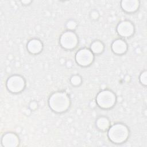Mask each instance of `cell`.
Returning a JSON list of instances; mask_svg holds the SVG:
<instances>
[{"mask_svg": "<svg viewBox=\"0 0 147 147\" xmlns=\"http://www.w3.org/2000/svg\"><path fill=\"white\" fill-rule=\"evenodd\" d=\"M71 103L70 97L65 91H56L51 95L48 99L49 108L56 113H63L67 111L69 108Z\"/></svg>", "mask_w": 147, "mask_h": 147, "instance_id": "1", "label": "cell"}, {"mask_svg": "<svg viewBox=\"0 0 147 147\" xmlns=\"http://www.w3.org/2000/svg\"><path fill=\"white\" fill-rule=\"evenodd\" d=\"M107 131L109 140L115 144H121L125 142L130 134L127 126L120 122L110 125Z\"/></svg>", "mask_w": 147, "mask_h": 147, "instance_id": "2", "label": "cell"}, {"mask_svg": "<svg viewBox=\"0 0 147 147\" xmlns=\"http://www.w3.org/2000/svg\"><path fill=\"white\" fill-rule=\"evenodd\" d=\"M116 102V95L110 90H102L98 93L96 96V103L102 109H111L114 106Z\"/></svg>", "mask_w": 147, "mask_h": 147, "instance_id": "3", "label": "cell"}, {"mask_svg": "<svg viewBox=\"0 0 147 147\" xmlns=\"http://www.w3.org/2000/svg\"><path fill=\"white\" fill-rule=\"evenodd\" d=\"M60 46L66 50H73L75 49L79 43V38L77 34L71 30H66L62 33L59 38Z\"/></svg>", "mask_w": 147, "mask_h": 147, "instance_id": "4", "label": "cell"}, {"mask_svg": "<svg viewBox=\"0 0 147 147\" xmlns=\"http://www.w3.org/2000/svg\"><path fill=\"white\" fill-rule=\"evenodd\" d=\"M6 86L7 90L13 94L22 92L26 87L25 79L20 75H13L6 81Z\"/></svg>", "mask_w": 147, "mask_h": 147, "instance_id": "5", "label": "cell"}, {"mask_svg": "<svg viewBox=\"0 0 147 147\" xmlns=\"http://www.w3.org/2000/svg\"><path fill=\"white\" fill-rule=\"evenodd\" d=\"M95 56L91 51L86 48H81L78 50L75 56L76 63L82 67H88L94 61Z\"/></svg>", "mask_w": 147, "mask_h": 147, "instance_id": "6", "label": "cell"}, {"mask_svg": "<svg viewBox=\"0 0 147 147\" xmlns=\"http://www.w3.org/2000/svg\"><path fill=\"white\" fill-rule=\"evenodd\" d=\"M116 29L118 35L123 38L130 37L135 32L134 24L129 20H123L119 22L117 26Z\"/></svg>", "mask_w": 147, "mask_h": 147, "instance_id": "7", "label": "cell"}, {"mask_svg": "<svg viewBox=\"0 0 147 147\" xmlns=\"http://www.w3.org/2000/svg\"><path fill=\"white\" fill-rule=\"evenodd\" d=\"M18 136L13 132H7L1 138V145L3 147H16L20 145Z\"/></svg>", "mask_w": 147, "mask_h": 147, "instance_id": "8", "label": "cell"}, {"mask_svg": "<svg viewBox=\"0 0 147 147\" xmlns=\"http://www.w3.org/2000/svg\"><path fill=\"white\" fill-rule=\"evenodd\" d=\"M111 48L113 52L115 55H122L127 52L128 46L127 42L124 40L117 38L111 43Z\"/></svg>", "mask_w": 147, "mask_h": 147, "instance_id": "9", "label": "cell"}, {"mask_svg": "<svg viewBox=\"0 0 147 147\" xmlns=\"http://www.w3.org/2000/svg\"><path fill=\"white\" fill-rule=\"evenodd\" d=\"M26 49L30 53L37 55L42 51L43 44L38 38H32L27 42Z\"/></svg>", "mask_w": 147, "mask_h": 147, "instance_id": "10", "label": "cell"}, {"mask_svg": "<svg viewBox=\"0 0 147 147\" xmlns=\"http://www.w3.org/2000/svg\"><path fill=\"white\" fill-rule=\"evenodd\" d=\"M140 3L137 0H123L121 2V7L127 13H133L138 10Z\"/></svg>", "mask_w": 147, "mask_h": 147, "instance_id": "11", "label": "cell"}, {"mask_svg": "<svg viewBox=\"0 0 147 147\" xmlns=\"http://www.w3.org/2000/svg\"><path fill=\"white\" fill-rule=\"evenodd\" d=\"M95 125L96 128L101 131H107L110 127L111 123L110 119L105 116H100L98 117L95 121Z\"/></svg>", "mask_w": 147, "mask_h": 147, "instance_id": "12", "label": "cell"}, {"mask_svg": "<svg viewBox=\"0 0 147 147\" xmlns=\"http://www.w3.org/2000/svg\"><path fill=\"white\" fill-rule=\"evenodd\" d=\"M90 48L94 55H99L104 51L105 45L101 41L96 40L91 43Z\"/></svg>", "mask_w": 147, "mask_h": 147, "instance_id": "13", "label": "cell"}, {"mask_svg": "<svg viewBox=\"0 0 147 147\" xmlns=\"http://www.w3.org/2000/svg\"><path fill=\"white\" fill-rule=\"evenodd\" d=\"M70 83L75 87H78L80 86L82 83V77L78 74L73 75L71 76L69 79Z\"/></svg>", "mask_w": 147, "mask_h": 147, "instance_id": "14", "label": "cell"}, {"mask_svg": "<svg viewBox=\"0 0 147 147\" xmlns=\"http://www.w3.org/2000/svg\"><path fill=\"white\" fill-rule=\"evenodd\" d=\"M77 26H78V24L76 21L73 20H68L65 24V27L68 30L74 31L76 28Z\"/></svg>", "mask_w": 147, "mask_h": 147, "instance_id": "15", "label": "cell"}, {"mask_svg": "<svg viewBox=\"0 0 147 147\" xmlns=\"http://www.w3.org/2000/svg\"><path fill=\"white\" fill-rule=\"evenodd\" d=\"M140 82L144 86H146L147 84V72L146 70L143 71L139 76Z\"/></svg>", "mask_w": 147, "mask_h": 147, "instance_id": "16", "label": "cell"}, {"mask_svg": "<svg viewBox=\"0 0 147 147\" xmlns=\"http://www.w3.org/2000/svg\"><path fill=\"white\" fill-rule=\"evenodd\" d=\"M90 17L92 20H96L99 17V13L97 10H93L91 11V13L90 14Z\"/></svg>", "mask_w": 147, "mask_h": 147, "instance_id": "17", "label": "cell"}, {"mask_svg": "<svg viewBox=\"0 0 147 147\" xmlns=\"http://www.w3.org/2000/svg\"><path fill=\"white\" fill-rule=\"evenodd\" d=\"M38 103H37V102L36 101V100H32V101H31V102L29 103V109H30L31 110H36L38 108Z\"/></svg>", "mask_w": 147, "mask_h": 147, "instance_id": "18", "label": "cell"}, {"mask_svg": "<svg viewBox=\"0 0 147 147\" xmlns=\"http://www.w3.org/2000/svg\"><path fill=\"white\" fill-rule=\"evenodd\" d=\"M21 2L24 5H29V4L32 2V1H29V0H24V1H21Z\"/></svg>", "mask_w": 147, "mask_h": 147, "instance_id": "19", "label": "cell"}]
</instances>
